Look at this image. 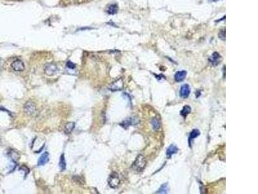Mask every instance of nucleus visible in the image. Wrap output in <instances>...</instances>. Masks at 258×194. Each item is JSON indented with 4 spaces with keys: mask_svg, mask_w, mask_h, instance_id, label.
Returning a JSON list of instances; mask_svg holds the SVG:
<instances>
[{
    "mask_svg": "<svg viewBox=\"0 0 258 194\" xmlns=\"http://www.w3.org/2000/svg\"><path fill=\"white\" fill-rule=\"evenodd\" d=\"M49 160V153L48 152H45L43 153L40 159L37 161V165L38 166H43L47 164Z\"/></svg>",
    "mask_w": 258,
    "mask_h": 194,
    "instance_id": "nucleus-9",
    "label": "nucleus"
},
{
    "mask_svg": "<svg viewBox=\"0 0 258 194\" xmlns=\"http://www.w3.org/2000/svg\"><path fill=\"white\" fill-rule=\"evenodd\" d=\"M118 7L116 4H112L108 7L107 12L109 14H115L117 12Z\"/></svg>",
    "mask_w": 258,
    "mask_h": 194,
    "instance_id": "nucleus-16",
    "label": "nucleus"
},
{
    "mask_svg": "<svg viewBox=\"0 0 258 194\" xmlns=\"http://www.w3.org/2000/svg\"><path fill=\"white\" fill-rule=\"evenodd\" d=\"M11 67L16 71H23L25 69V65L20 60H16L12 62Z\"/></svg>",
    "mask_w": 258,
    "mask_h": 194,
    "instance_id": "nucleus-7",
    "label": "nucleus"
},
{
    "mask_svg": "<svg viewBox=\"0 0 258 194\" xmlns=\"http://www.w3.org/2000/svg\"><path fill=\"white\" fill-rule=\"evenodd\" d=\"M221 60V56L217 52L214 53L209 58V61L213 65H218Z\"/></svg>",
    "mask_w": 258,
    "mask_h": 194,
    "instance_id": "nucleus-8",
    "label": "nucleus"
},
{
    "mask_svg": "<svg viewBox=\"0 0 258 194\" xmlns=\"http://www.w3.org/2000/svg\"><path fill=\"white\" fill-rule=\"evenodd\" d=\"M123 81L121 78H119L115 82H113L109 87V89L112 91H120L123 89Z\"/></svg>",
    "mask_w": 258,
    "mask_h": 194,
    "instance_id": "nucleus-5",
    "label": "nucleus"
},
{
    "mask_svg": "<svg viewBox=\"0 0 258 194\" xmlns=\"http://www.w3.org/2000/svg\"><path fill=\"white\" fill-rule=\"evenodd\" d=\"M178 152V148L177 146L174 145H171L167 149V157L168 159H171L172 157V155L177 153Z\"/></svg>",
    "mask_w": 258,
    "mask_h": 194,
    "instance_id": "nucleus-11",
    "label": "nucleus"
},
{
    "mask_svg": "<svg viewBox=\"0 0 258 194\" xmlns=\"http://www.w3.org/2000/svg\"><path fill=\"white\" fill-rule=\"evenodd\" d=\"M225 36H225V30H221L219 34V38L221 40H222L223 41H225Z\"/></svg>",
    "mask_w": 258,
    "mask_h": 194,
    "instance_id": "nucleus-22",
    "label": "nucleus"
},
{
    "mask_svg": "<svg viewBox=\"0 0 258 194\" xmlns=\"http://www.w3.org/2000/svg\"><path fill=\"white\" fill-rule=\"evenodd\" d=\"M134 124H136V122H135V119H134V118H130L123 121L120 125L123 128L127 129L130 125H134Z\"/></svg>",
    "mask_w": 258,
    "mask_h": 194,
    "instance_id": "nucleus-13",
    "label": "nucleus"
},
{
    "mask_svg": "<svg viewBox=\"0 0 258 194\" xmlns=\"http://www.w3.org/2000/svg\"><path fill=\"white\" fill-rule=\"evenodd\" d=\"M147 165V160L143 155H138L134 160V163L132 165V168L133 170L137 172H142Z\"/></svg>",
    "mask_w": 258,
    "mask_h": 194,
    "instance_id": "nucleus-1",
    "label": "nucleus"
},
{
    "mask_svg": "<svg viewBox=\"0 0 258 194\" xmlns=\"http://www.w3.org/2000/svg\"><path fill=\"white\" fill-rule=\"evenodd\" d=\"M2 64H3V61L1 59H0V69H2Z\"/></svg>",
    "mask_w": 258,
    "mask_h": 194,
    "instance_id": "nucleus-24",
    "label": "nucleus"
},
{
    "mask_svg": "<svg viewBox=\"0 0 258 194\" xmlns=\"http://www.w3.org/2000/svg\"><path fill=\"white\" fill-rule=\"evenodd\" d=\"M36 105L34 102L31 101L27 102L24 105V111L25 112V113L27 114L28 115H33L36 111Z\"/></svg>",
    "mask_w": 258,
    "mask_h": 194,
    "instance_id": "nucleus-4",
    "label": "nucleus"
},
{
    "mask_svg": "<svg viewBox=\"0 0 258 194\" xmlns=\"http://www.w3.org/2000/svg\"><path fill=\"white\" fill-rule=\"evenodd\" d=\"M67 66L68 68L71 69H75V65L74 63H72V62L71 61H67Z\"/></svg>",
    "mask_w": 258,
    "mask_h": 194,
    "instance_id": "nucleus-23",
    "label": "nucleus"
},
{
    "mask_svg": "<svg viewBox=\"0 0 258 194\" xmlns=\"http://www.w3.org/2000/svg\"><path fill=\"white\" fill-rule=\"evenodd\" d=\"M200 135V131L198 129H194L192 131V132L190 133L189 138H188V144H189V146L191 147L192 141L194 139H196V137L199 136Z\"/></svg>",
    "mask_w": 258,
    "mask_h": 194,
    "instance_id": "nucleus-12",
    "label": "nucleus"
},
{
    "mask_svg": "<svg viewBox=\"0 0 258 194\" xmlns=\"http://www.w3.org/2000/svg\"><path fill=\"white\" fill-rule=\"evenodd\" d=\"M75 128V123L71 122H68L65 126V133L67 135L70 134Z\"/></svg>",
    "mask_w": 258,
    "mask_h": 194,
    "instance_id": "nucleus-14",
    "label": "nucleus"
},
{
    "mask_svg": "<svg viewBox=\"0 0 258 194\" xmlns=\"http://www.w3.org/2000/svg\"><path fill=\"white\" fill-rule=\"evenodd\" d=\"M168 192V186H167V184H163L161 187L160 190L158 191V193H166Z\"/></svg>",
    "mask_w": 258,
    "mask_h": 194,
    "instance_id": "nucleus-20",
    "label": "nucleus"
},
{
    "mask_svg": "<svg viewBox=\"0 0 258 194\" xmlns=\"http://www.w3.org/2000/svg\"><path fill=\"white\" fill-rule=\"evenodd\" d=\"M108 183L112 188H116L118 187L120 184V179H119V175L116 172L112 173L109 177Z\"/></svg>",
    "mask_w": 258,
    "mask_h": 194,
    "instance_id": "nucleus-2",
    "label": "nucleus"
},
{
    "mask_svg": "<svg viewBox=\"0 0 258 194\" xmlns=\"http://www.w3.org/2000/svg\"><path fill=\"white\" fill-rule=\"evenodd\" d=\"M44 71L48 76H54L58 71V67L54 63H48L44 66Z\"/></svg>",
    "mask_w": 258,
    "mask_h": 194,
    "instance_id": "nucleus-3",
    "label": "nucleus"
},
{
    "mask_svg": "<svg viewBox=\"0 0 258 194\" xmlns=\"http://www.w3.org/2000/svg\"><path fill=\"white\" fill-rule=\"evenodd\" d=\"M191 93V87L188 84H183L179 90V96L183 98H187Z\"/></svg>",
    "mask_w": 258,
    "mask_h": 194,
    "instance_id": "nucleus-6",
    "label": "nucleus"
},
{
    "mask_svg": "<svg viewBox=\"0 0 258 194\" xmlns=\"http://www.w3.org/2000/svg\"><path fill=\"white\" fill-rule=\"evenodd\" d=\"M9 155H10V157L14 160V161H17V160H18V159L20 158V156H19L17 153L13 151V150L10 152Z\"/></svg>",
    "mask_w": 258,
    "mask_h": 194,
    "instance_id": "nucleus-21",
    "label": "nucleus"
},
{
    "mask_svg": "<svg viewBox=\"0 0 258 194\" xmlns=\"http://www.w3.org/2000/svg\"><path fill=\"white\" fill-rule=\"evenodd\" d=\"M72 179H73V181H74V182L75 183H76V184H79V185L84 184L85 183V179L82 177L79 176H74L73 178H72Z\"/></svg>",
    "mask_w": 258,
    "mask_h": 194,
    "instance_id": "nucleus-17",
    "label": "nucleus"
},
{
    "mask_svg": "<svg viewBox=\"0 0 258 194\" xmlns=\"http://www.w3.org/2000/svg\"><path fill=\"white\" fill-rule=\"evenodd\" d=\"M191 112V108L190 107L189 105H185L184 106L183 109H182V111H181V115L183 116V117H186L188 114L190 113Z\"/></svg>",
    "mask_w": 258,
    "mask_h": 194,
    "instance_id": "nucleus-18",
    "label": "nucleus"
},
{
    "mask_svg": "<svg viewBox=\"0 0 258 194\" xmlns=\"http://www.w3.org/2000/svg\"><path fill=\"white\" fill-rule=\"evenodd\" d=\"M151 124H152V127H153L154 130L159 129V128H160V126H161L160 121L158 119H157V118H153L152 122H151Z\"/></svg>",
    "mask_w": 258,
    "mask_h": 194,
    "instance_id": "nucleus-19",
    "label": "nucleus"
},
{
    "mask_svg": "<svg viewBox=\"0 0 258 194\" xmlns=\"http://www.w3.org/2000/svg\"><path fill=\"white\" fill-rule=\"evenodd\" d=\"M209 1L212 2H216L219 1V0H209Z\"/></svg>",
    "mask_w": 258,
    "mask_h": 194,
    "instance_id": "nucleus-25",
    "label": "nucleus"
},
{
    "mask_svg": "<svg viewBox=\"0 0 258 194\" xmlns=\"http://www.w3.org/2000/svg\"><path fill=\"white\" fill-rule=\"evenodd\" d=\"M186 76H187V72L185 71H178L177 73H175L174 75V79L175 80V82H181L185 80Z\"/></svg>",
    "mask_w": 258,
    "mask_h": 194,
    "instance_id": "nucleus-10",
    "label": "nucleus"
},
{
    "mask_svg": "<svg viewBox=\"0 0 258 194\" xmlns=\"http://www.w3.org/2000/svg\"><path fill=\"white\" fill-rule=\"evenodd\" d=\"M59 165H60V168L61 169V172H64L66 170V161H65L64 154H62L61 156V157L60 159Z\"/></svg>",
    "mask_w": 258,
    "mask_h": 194,
    "instance_id": "nucleus-15",
    "label": "nucleus"
}]
</instances>
